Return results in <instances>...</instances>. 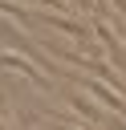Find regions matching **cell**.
Returning <instances> with one entry per match:
<instances>
[{"instance_id":"6da1fadb","label":"cell","mask_w":126,"mask_h":130,"mask_svg":"<svg viewBox=\"0 0 126 130\" xmlns=\"http://www.w3.org/2000/svg\"><path fill=\"white\" fill-rule=\"evenodd\" d=\"M4 65H8L12 73H24V77H28V81H33L41 93H49V89H53V81H49V77L37 69V57H33L28 49L20 53V49H12V45H8V49H4Z\"/></svg>"},{"instance_id":"7a4b0ae2","label":"cell","mask_w":126,"mask_h":130,"mask_svg":"<svg viewBox=\"0 0 126 130\" xmlns=\"http://www.w3.org/2000/svg\"><path fill=\"white\" fill-rule=\"evenodd\" d=\"M37 24H41V28H57V32L73 37V41H89V28H85L81 20H69L65 12H53V8H41V12H37Z\"/></svg>"},{"instance_id":"3957f363","label":"cell","mask_w":126,"mask_h":130,"mask_svg":"<svg viewBox=\"0 0 126 130\" xmlns=\"http://www.w3.org/2000/svg\"><path fill=\"white\" fill-rule=\"evenodd\" d=\"M65 102H69V106H73V114H77V118H85L89 126L106 122V114H102L93 102H85V89H77V85H73V89H65Z\"/></svg>"},{"instance_id":"277c9868","label":"cell","mask_w":126,"mask_h":130,"mask_svg":"<svg viewBox=\"0 0 126 130\" xmlns=\"http://www.w3.org/2000/svg\"><path fill=\"white\" fill-rule=\"evenodd\" d=\"M28 4H37V8H57V12H69V8H73L69 0H28Z\"/></svg>"},{"instance_id":"5b68a950","label":"cell","mask_w":126,"mask_h":130,"mask_svg":"<svg viewBox=\"0 0 126 130\" xmlns=\"http://www.w3.org/2000/svg\"><path fill=\"white\" fill-rule=\"evenodd\" d=\"M45 122H49V126H53V130H81V126H73V122H69V118H57V114H49V118H45Z\"/></svg>"},{"instance_id":"8992f818","label":"cell","mask_w":126,"mask_h":130,"mask_svg":"<svg viewBox=\"0 0 126 130\" xmlns=\"http://www.w3.org/2000/svg\"><path fill=\"white\" fill-rule=\"evenodd\" d=\"M106 130H126V118H118V114H114V118H106Z\"/></svg>"},{"instance_id":"52a82bcc","label":"cell","mask_w":126,"mask_h":130,"mask_svg":"<svg viewBox=\"0 0 126 130\" xmlns=\"http://www.w3.org/2000/svg\"><path fill=\"white\" fill-rule=\"evenodd\" d=\"M110 4H114V8H118V12L126 16V0H110Z\"/></svg>"},{"instance_id":"ba28073f","label":"cell","mask_w":126,"mask_h":130,"mask_svg":"<svg viewBox=\"0 0 126 130\" xmlns=\"http://www.w3.org/2000/svg\"><path fill=\"white\" fill-rule=\"evenodd\" d=\"M122 45H126V28H122Z\"/></svg>"}]
</instances>
